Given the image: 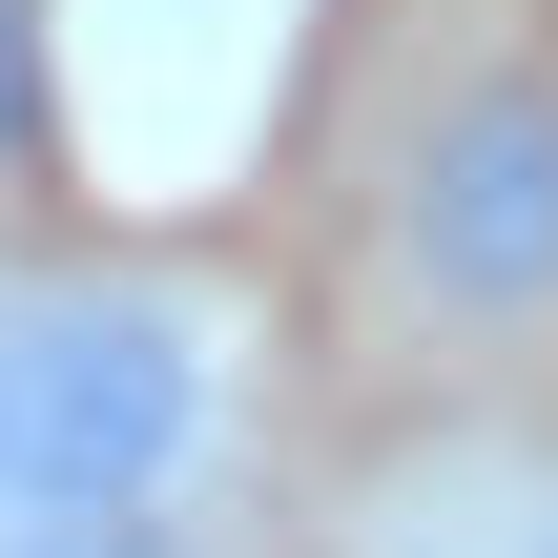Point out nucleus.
<instances>
[{
  "label": "nucleus",
  "mask_w": 558,
  "mask_h": 558,
  "mask_svg": "<svg viewBox=\"0 0 558 558\" xmlns=\"http://www.w3.org/2000/svg\"><path fill=\"white\" fill-rule=\"evenodd\" d=\"M331 558H558V414H435L352 476Z\"/></svg>",
  "instance_id": "nucleus-3"
},
{
  "label": "nucleus",
  "mask_w": 558,
  "mask_h": 558,
  "mask_svg": "<svg viewBox=\"0 0 558 558\" xmlns=\"http://www.w3.org/2000/svg\"><path fill=\"white\" fill-rule=\"evenodd\" d=\"M0 558H269L248 497H145V518H0Z\"/></svg>",
  "instance_id": "nucleus-4"
},
{
  "label": "nucleus",
  "mask_w": 558,
  "mask_h": 558,
  "mask_svg": "<svg viewBox=\"0 0 558 558\" xmlns=\"http://www.w3.org/2000/svg\"><path fill=\"white\" fill-rule=\"evenodd\" d=\"M331 269L373 373L414 393H538L558 373V0H414L352 62Z\"/></svg>",
  "instance_id": "nucleus-1"
},
{
  "label": "nucleus",
  "mask_w": 558,
  "mask_h": 558,
  "mask_svg": "<svg viewBox=\"0 0 558 558\" xmlns=\"http://www.w3.org/2000/svg\"><path fill=\"white\" fill-rule=\"evenodd\" d=\"M248 497V311L207 269L0 248V518Z\"/></svg>",
  "instance_id": "nucleus-2"
}]
</instances>
